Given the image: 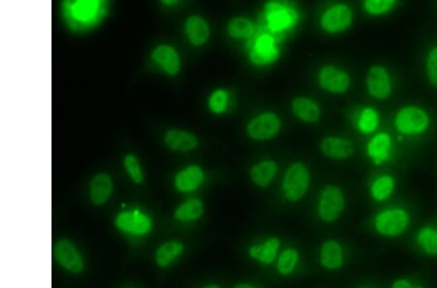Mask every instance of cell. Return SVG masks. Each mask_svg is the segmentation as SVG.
I'll return each mask as SVG.
<instances>
[{"label":"cell","mask_w":437,"mask_h":288,"mask_svg":"<svg viewBox=\"0 0 437 288\" xmlns=\"http://www.w3.org/2000/svg\"><path fill=\"white\" fill-rule=\"evenodd\" d=\"M267 17L268 24L273 31L287 29L297 21V14L294 9L276 2L267 5Z\"/></svg>","instance_id":"7"},{"label":"cell","mask_w":437,"mask_h":288,"mask_svg":"<svg viewBox=\"0 0 437 288\" xmlns=\"http://www.w3.org/2000/svg\"><path fill=\"white\" fill-rule=\"evenodd\" d=\"M281 123L276 115L272 113L262 114L254 119L248 126V133L255 140H267L279 132Z\"/></svg>","instance_id":"5"},{"label":"cell","mask_w":437,"mask_h":288,"mask_svg":"<svg viewBox=\"0 0 437 288\" xmlns=\"http://www.w3.org/2000/svg\"><path fill=\"white\" fill-rule=\"evenodd\" d=\"M280 247V240L277 238H272L267 241L263 245H253L249 248L250 257L255 260L265 263V264H272L276 257L278 248Z\"/></svg>","instance_id":"20"},{"label":"cell","mask_w":437,"mask_h":288,"mask_svg":"<svg viewBox=\"0 0 437 288\" xmlns=\"http://www.w3.org/2000/svg\"><path fill=\"white\" fill-rule=\"evenodd\" d=\"M235 288H255V287H253L252 285H250L242 284V285H238L237 287H235Z\"/></svg>","instance_id":"37"},{"label":"cell","mask_w":437,"mask_h":288,"mask_svg":"<svg viewBox=\"0 0 437 288\" xmlns=\"http://www.w3.org/2000/svg\"><path fill=\"white\" fill-rule=\"evenodd\" d=\"M153 59L170 75H175L180 69V59L175 49L166 45H161L154 51Z\"/></svg>","instance_id":"16"},{"label":"cell","mask_w":437,"mask_h":288,"mask_svg":"<svg viewBox=\"0 0 437 288\" xmlns=\"http://www.w3.org/2000/svg\"><path fill=\"white\" fill-rule=\"evenodd\" d=\"M410 225V215L404 209H390L375 218V229L385 237L394 238L403 234Z\"/></svg>","instance_id":"1"},{"label":"cell","mask_w":437,"mask_h":288,"mask_svg":"<svg viewBox=\"0 0 437 288\" xmlns=\"http://www.w3.org/2000/svg\"><path fill=\"white\" fill-rule=\"evenodd\" d=\"M352 12L345 5H336L327 10L322 18V26L325 31L335 33L344 31L351 24Z\"/></svg>","instance_id":"9"},{"label":"cell","mask_w":437,"mask_h":288,"mask_svg":"<svg viewBox=\"0 0 437 288\" xmlns=\"http://www.w3.org/2000/svg\"><path fill=\"white\" fill-rule=\"evenodd\" d=\"M394 4L396 1H391V0H369L364 3V7L369 13L380 15L390 11Z\"/></svg>","instance_id":"32"},{"label":"cell","mask_w":437,"mask_h":288,"mask_svg":"<svg viewBox=\"0 0 437 288\" xmlns=\"http://www.w3.org/2000/svg\"><path fill=\"white\" fill-rule=\"evenodd\" d=\"M117 227L131 234L143 235L152 227L150 218L138 212L121 213L117 217Z\"/></svg>","instance_id":"11"},{"label":"cell","mask_w":437,"mask_h":288,"mask_svg":"<svg viewBox=\"0 0 437 288\" xmlns=\"http://www.w3.org/2000/svg\"><path fill=\"white\" fill-rule=\"evenodd\" d=\"M279 56V52L274 47V41L268 36H260L255 42V48L251 52V59L255 64L270 63Z\"/></svg>","instance_id":"12"},{"label":"cell","mask_w":437,"mask_h":288,"mask_svg":"<svg viewBox=\"0 0 437 288\" xmlns=\"http://www.w3.org/2000/svg\"><path fill=\"white\" fill-rule=\"evenodd\" d=\"M309 172L302 163L290 166L284 180V192L290 201H297L304 197L309 185Z\"/></svg>","instance_id":"3"},{"label":"cell","mask_w":437,"mask_h":288,"mask_svg":"<svg viewBox=\"0 0 437 288\" xmlns=\"http://www.w3.org/2000/svg\"><path fill=\"white\" fill-rule=\"evenodd\" d=\"M299 252L294 248H288L283 252L277 263V269L280 274L289 275L294 271L295 265L299 262Z\"/></svg>","instance_id":"29"},{"label":"cell","mask_w":437,"mask_h":288,"mask_svg":"<svg viewBox=\"0 0 437 288\" xmlns=\"http://www.w3.org/2000/svg\"><path fill=\"white\" fill-rule=\"evenodd\" d=\"M203 204L200 199H191L176 210L175 218L181 222H191L201 217Z\"/></svg>","instance_id":"25"},{"label":"cell","mask_w":437,"mask_h":288,"mask_svg":"<svg viewBox=\"0 0 437 288\" xmlns=\"http://www.w3.org/2000/svg\"><path fill=\"white\" fill-rule=\"evenodd\" d=\"M228 33L235 38H245L252 36L254 26L249 20L238 17L228 22Z\"/></svg>","instance_id":"28"},{"label":"cell","mask_w":437,"mask_h":288,"mask_svg":"<svg viewBox=\"0 0 437 288\" xmlns=\"http://www.w3.org/2000/svg\"><path fill=\"white\" fill-rule=\"evenodd\" d=\"M165 141L166 145L175 151H190L198 145V138L195 135L178 129L168 131Z\"/></svg>","instance_id":"19"},{"label":"cell","mask_w":437,"mask_h":288,"mask_svg":"<svg viewBox=\"0 0 437 288\" xmlns=\"http://www.w3.org/2000/svg\"><path fill=\"white\" fill-rule=\"evenodd\" d=\"M184 250L183 245L181 243L172 242L166 243L161 245L156 253V262L158 266H168L173 260H175L179 255L182 253Z\"/></svg>","instance_id":"24"},{"label":"cell","mask_w":437,"mask_h":288,"mask_svg":"<svg viewBox=\"0 0 437 288\" xmlns=\"http://www.w3.org/2000/svg\"><path fill=\"white\" fill-rule=\"evenodd\" d=\"M366 83L369 93L374 98L386 99L391 96V80L388 72L384 67L379 66L371 67L367 74Z\"/></svg>","instance_id":"8"},{"label":"cell","mask_w":437,"mask_h":288,"mask_svg":"<svg viewBox=\"0 0 437 288\" xmlns=\"http://www.w3.org/2000/svg\"><path fill=\"white\" fill-rule=\"evenodd\" d=\"M54 255L59 264L66 270L75 274H78L83 270L84 262L80 253L69 241H59L54 248Z\"/></svg>","instance_id":"10"},{"label":"cell","mask_w":437,"mask_h":288,"mask_svg":"<svg viewBox=\"0 0 437 288\" xmlns=\"http://www.w3.org/2000/svg\"><path fill=\"white\" fill-rule=\"evenodd\" d=\"M396 126L404 135L423 133L429 126V116L423 109L415 106L402 108L396 116Z\"/></svg>","instance_id":"2"},{"label":"cell","mask_w":437,"mask_h":288,"mask_svg":"<svg viewBox=\"0 0 437 288\" xmlns=\"http://www.w3.org/2000/svg\"><path fill=\"white\" fill-rule=\"evenodd\" d=\"M391 137L387 133H380L375 136L367 146V153L373 160L375 165H380L390 158Z\"/></svg>","instance_id":"17"},{"label":"cell","mask_w":437,"mask_h":288,"mask_svg":"<svg viewBox=\"0 0 437 288\" xmlns=\"http://www.w3.org/2000/svg\"><path fill=\"white\" fill-rule=\"evenodd\" d=\"M378 126V114L372 108H366L362 111L359 121V128L362 132H373Z\"/></svg>","instance_id":"30"},{"label":"cell","mask_w":437,"mask_h":288,"mask_svg":"<svg viewBox=\"0 0 437 288\" xmlns=\"http://www.w3.org/2000/svg\"><path fill=\"white\" fill-rule=\"evenodd\" d=\"M228 94L225 91H215L211 96L209 105L211 110L215 112V113H222L225 110V106H227Z\"/></svg>","instance_id":"35"},{"label":"cell","mask_w":437,"mask_h":288,"mask_svg":"<svg viewBox=\"0 0 437 288\" xmlns=\"http://www.w3.org/2000/svg\"><path fill=\"white\" fill-rule=\"evenodd\" d=\"M205 288H221V287H218V285H208V287H206Z\"/></svg>","instance_id":"38"},{"label":"cell","mask_w":437,"mask_h":288,"mask_svg":"<svg viewBox=\"0 0 437 288\" xmlns=\"http://www.w3.org/2000/svg\"><path fill=\"white\" fill-rule=\"evenodd\" d=\"M417 243L429 255H437V231L434 228H422L417 235Z\"/></svg>","instance_id":"26"},{"label":"cell","mask_w":437,"mask_h":288,"mask_svg":"<svg viewBox=\"0 0 437 288\" xmlns=\"http://www.w3.org/2000/svg\"><path fill=\"white\" fill-rule=\"evenodd\" d=\"M113 191V183L108 174L101 173L94 176L91 183V199L94 204H104Z\"/></svg>","instance_id":"15"},{"label":"cell","mask_w":437,"mask_h":288,"mask_svg":"<svg viewBox=\"0 0 437 288\" xmlns=\"http://www.w3.org/2000/svg\"><path fill=\"white\" fill-rule=\"evenodd\" d=\"M124 163H125L126 170L134 182L138 183L142 182L143 175L138 158L133 155L126 156Z\"/></svg>","instance_id":"33"},{"label":"cell","mask_w":437,"mask_h":288,"mask_svg":"<svg viewBox=\"0 0 437 288\" xmlns=\"http://www.w3.org/2000/svg\"><path fill=\"white\" fill-rule=\"evenodd\" d=\"M203 178L205 175L198 166H190L178 174L175 179L176 188L182 192L192 191L202 183Z\"/></svg>","instance_id":"18"},{"label":"cell","mask_w":437,"mask_h":288,"mask_svg":"<svg viewBox=\"0 0 437 288\" xmlns=\"http://www.w3.org/2000/svg\"><path fill=\"white\" fill-rule=\"evenodd\" d=\"M292 110L295 116L306 123H315L320 118L319 107L309 99L295 98L292 103Z\"/></svg>","instance_id":"23"},{"label":"cell","mask_w":437,"mask_h":288,"mask_svg":"<svg viewBox=\"0 0 437 288\" xmlns=\"http://www.w3.org/2000/svg\"><path fill=\"white\" fill-rule=\"evenodd\" d=\"M320 148L327 156L336 160L348 158L354 153V145L346 139L327 137L320 144Z\"/></svg>","instance_id":"13"},{"label":"cell","mask_w":437,"mask_h":288,"mask_svg":"<svg viewBox=\"0 0 437 288\" xmlns=\"http://www.w3.org/2000/svg\"><path fill=\"white\" fill-rule=\"evenodd\" d=\"M319 83L323 89L332 93H343L350 86L346 72L334 66H326L320 71Z\"/></svg>","instance_id":"6"},{"label":"cell","mask_w":437,"mask_h":288,"mask_svg":"<svg viewBox=\"0 0 437 288\" xmlns=\"http://www.w3.org/2000/svg\"><path fill=\"white\" fill-rule=\"evenodd\" d=\"M394 188V180L391 176H383L377 179L371 186V195L375 200L388 199Z\"/></svg>","instance_id":"27"},{"label":"cell","mask_w":437,"mask_h":288,"mask_svg":"<svg viewBox=\"0 0 437 288\" xmlns=\"http://www.w3.org/2000/svg\"><path fill=\"white\" fill-rule=\"evenodd\" d=\"M320 262L329 270H339L343 266L344 255L341 245L336 241H327L322 245Z\"/></svg>","instance_id":"14"},{"label":"cell","mask_w":437,"mask_h":288,"mask_svg":"<svg viewBox=\"0 0 437 288\" xmlns=\"http://www.w3.org/2000/svg\"><path fill=\"white\" fill-rule=\"evenodd\" d=\"M427 74L431 84L437 86V47L429 52L427 59Z\"/></svg>","instance_id":"34"},{"label":"cell","mask_w":437,"mask_h":288,"mask_svg":"<svg viewBox=\"0 0 437 288\" xmlns=\"http://www.w3.org/2000/svg\"><path fill=\"white\" fill-rule=\"evenodd\" d=\"M98 8V3L96 1H78L74 4V16L79 20H88L94 16Z\"/></svg>","instance_id":"31"},{"label":"cell","mask_w":437,"mask_h":288,"mask_svg":"<svg viewBox=\"0 0 437 288\" xmlns=\"http://www.w3.org/2000/svg\"><path fill=\"white\" fill-rule=\"evenodd\" d=\"M277 170V165L274 161H265V162L255 165L252 168L251 178L255 185L260 186V188H267L272 182L273 178L276 175Z\"/></svg>","instance_id":"22"},{"label":"cell","mask_w":437,"mask_h":288,"mask_svg":"<svg viewBox=\"0 0 437 288\" xmlns=\"http://www.w3.org/2000/svg\"><path fill=\"white\" fill-rule=\"evenodd\" d=\"M345 206L343 192L337 186H327L320 199L319 215L324 222H332L340 217Z\"/></svg>","instance_id":"4"},{"label":"cell","mask_w":437,"mask_h":288,"mask_svg":"<svg viewBox=\"0 0 437 288\" xmlns=\"http://www.w3.org/2000/svg\"><path fill=\"white\" fill-rule=\"evenodd\" d=\"M392 288H424L422 285L412 284L410 280L406 279H399L394 282Z\"/></svg>","instance_id":"36"},{"label":"cell","mask_w":437,"mask_h":288,"mask_svg":"<svg viewBox=\"0 0 437 288\" xmlns=\"http://www.w3.org/2000/svg\"><path fill=\"white\" fill-rule=\"evenodd\" d=\"M186 32L193 45L205 43L209 36V27L200 17H191L186 22Z\"/></svg>","instance_id":"21"}]
</instances>
